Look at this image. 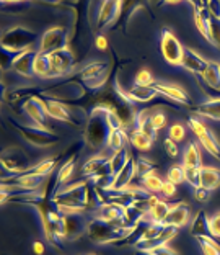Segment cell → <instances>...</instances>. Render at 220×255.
<instances>
[{"label":"cell","instance_id":"6da1fadb","mask_svg":"<svg viewBox=\"0 0 220 255\" xmlns=\"http://www.w3.org/2000/svg\"><path fill=\"white\" fill-rule=\"evenodd\" d=\"M118 128H124L118 115H114L106 107L96 105L88 113V121H86L83 131L85 144L93 150L101 149L103 146H106L111 131L118 129Z\"/></svg>","mask_w":220,"mask_h":255},{"label":"cell","instance_id":"7a4b0ae2","mask_svg":"<svg viewBox=\"0 0 220 255\" xmlns=\"http://www.w3.org/2000/svg\"><path fill=\"white\" fill-rule=\"evenodd\" d=\"M91 188L93 185L90 182H77L69 187L59 188L53 198L54 205L59 208L62 214L83 213L85 210H88Z\"/></svg>","mask_w":220,"mask_h":255},{"label":"cell","instance_id":"3957f363","mask_svg":"<svg viewBox=\"0 0 220 255\" xmlns=\"http://www.w3.org/2000/svg\"><path fill=\"white\" fill-rule=\"evenodd\" d=\"M134 228H126V226H119L114 223H109L106 219L101 218H91L88 221V226H86V236L91 242L100 246H114L116 242L121 241L123 237H126L127 234Z\"/></svg>","mask_w":220,"mask_h":255},{"label":"cell","instance_id":"277c9868","mask_svg":"<svg viewBox=\"0 0 220 255\" xmlns=\"http://www.w3.org/2000/svg\"><path fill=\"white\" fill-rule=\"evenodd\" d=\"M109 72H111V64L108 61H93L80 69L75 79L83 85L88 97L93 98L98 92L105 89Z\"/></svg>","mask_w":220,"mask_h":255},{"label":"cell","instance_id":"5b68a950","mask_svg":"<svg viewBox=\"0 0 220 255\" xmlns=\"http://www.w3.org/2000/svg\"><path fill=\"white\" fill-rule=\"evenodd\" d=\"M36 33L26 26H13L2 34L0 39V48L2 51H7L10 54H20L25 51L31 49L33 44L36 43Z\"/></svg>","mask_w":220,"mask_h":255},{"label":"cell","instance_id":"8992f818","mask_svg":"<svg viewBox=\"0 0 220 255\" xmlns=\"http://www.w3.org/2000/svg\"><path fill=\"white\" fill-rule=\"evenodd\" d=\"M8 123L13 126V129L18 132L26 142L33 144V146H36V147H53L54 144L59 141V136L51 129H46V128H39V126L34 128V126L21 125L20 121H16L15 118H8Z\"/></svg>","mask_w":220,"mask_h":255},{"label":"cell","instance_id":"52a82bcc","mask_svg":"<svg viewBox=\"0 0 220 255\" xmlns=\"http://www.w3.org/2000/svg\"><path fill=\"white\" fill-rule=\"evenodd\" d=\"M3 172H10V175H18V173L28 172L31 169V160L21 147H8L2 152L0 159Z\"/></svg>","mask_w":220,"mask_h":255},{"label":"cell","instance_id":"ba28073f","mask_svg":"<svg viewBox=\"0 0 220 255\" xmlns=\"http://www.w3.org/2000/svg\"><path fill=\"white\" fill-rule=\"evenodd\" d=\"M69 33L66 28L62 26H53L49 30H46L39 41L38 53L44 54H53L56 51H61L64 48H69Z\"/></svg>","mask_w":220,"mask_h":255},{"label":"cell","instance_id":"9c48e42d","mask_svg":"<svg viewBox=\"0 0 220 255\" xmlns=\"http://www.w3.org/2000/svg\"><path fill=\"white\" fill-rule=\"evenodd\" d=\"M160 51H161L163 59L168 64H171V66H181L184 48H183V44L179 43V39L170 30L161 31Z\"/></svg>","mask_w":220,"mask_h":255},{"label":"cell","instance_id":"30bf717a","mask_svg":"<svg viewBox=\"0 0 220 255\" xmlns=\"http://www.w3.org/2000/svg\"><path fill=\"white\" fill-rule=\"evenodd\" d=\"M121 8H123V0H103L96 15V30L101 33L118 23Z\"/></svg>","mask_w":220,"mask_h":255},{"label":"cell","instance_id":"8fae6325","mask_svg":"<svg viewBox=\"0 0 220 255\" xmlns=\"http://www.w3.org/2000/svg\"><path fill=\"white\" fill-rule=\"evenodd\" d=\"M51 69H53V79L56 77H64V75L72 74L75 69V54L72 49L64 48L61 51L51 54Z\"/></svg>","mask_w":220,"mask_h":255},{"label":"cell","instance_id":"7c38bea8","mask_svg":"<svg viewBox=\"0 0 220 255\" xmlns=\"http://www.w3.org/2000/svg\"><path fill=\"white\" fill-rule=\"evenodd\" d=\"M39 97H41L49 118L62 121V123H67V125H72V126L77 125V120L73 118L72 112L69 110V107L64 102L57 100V98H54V97H49V95H39Z\"/></svg>","mask_w":220,"mask_h":255},{"label":"cell","instance_id":"4fadbf2b","mask_svg":"<svg viewBox=\"0 0 220 255\" xmlns=\"http://www.w3.org/2000/svg\"><path fill=\"white\" fill-rule=\"evenodd\" d=\"M23 112L28 115V118H30L36 126L46 128V129L51 128L49 126V115L46 112V107L39 95L31 97V98H28L26 102H23Z\"/></svg>","mask_w":220,"mask_h":255},{"label":"cell","instance_id":"5bb4252c","mask_svg":"<svg viewBox=\"0 0 220 255\" xmlns=\"http://www.w3.org/2000/svg\"><path fill=\"white\" fill-rule=\"evenodd\" d=\"M38 53L34 49H28L25 53L15 54L13 61H11L10 71L21 75L25 79L34 77V59H36Z\"/></svg>","mask_w":220,"mask_h":255},{"label":"cell","instance_id":"9a60e30c","mask_svg":"<svg viewBox=\"0 0 220 255\" xmlns=\"http://www.w3.org/2000/svg\"><path fill=\"white\" fill-rule=\"evenodd\" d=\"M96 216L101 219H106L109 223L126 226L127 221V206L121 205L118 201H109L105 203L100 210H96Z\"/></svg>","mask_w":220,"mask_h":255},{"label":"cell","instance_id":"2e32d148","mask_svg":"<svg viewBox=\"0 0 220 255\" xmlns=\"http://www.w3.org/2000/svg\"><path fill=\"white\" fill-rule=\"evenodd\" d=\"M152 87L161 97H165L166 100L175 102L178 105H186V107L191 105V98L183 87L175 85V84H163V82H155Z\"/></svg>","mask_w":220,"mask_h":255},{"label":"cell","instance_id":"e0dca14e","mask_svg":"<svg viewBox=\"0 0 220 255\" xmlns=\"http://www.w3.org/2000/svg\"><path fill=\"white\" fill-rule=\"evenodd\" d=\"M136 173H137L136 159L131 155L129 160H127V164L113 177V183H111V187H109L108 190H113V191L127 190V188L131 187V182L134 180Z\"/></svg>","mask_w":220,"mask_h":255},{"label":"cell","instance_id":"ac0fdd59","mask_svg":"<svg viewBox=\"0 0 220 255\" xmlns=\"http://www.w3.org/2000/svg\"><path fill=\"white\" fill-rule=\"evenodd\" d=\"M64 224H66V239L73 241L78 239L82 234H86L88 219H85L82 213H71L64 214Z\"/></svg>","mask_w":220,"mask_h":255},{"label":"cell","instance_id":"d6986e66","mask_svg":"<svg viewBox=\"0 0 220 255\" xmlns=\"http://www.w3.org/2000/svg\"><path fill=\"white\" fill-rule=\"evenodd\" d=\"M189 221V208L184 201H176L171 203L170 211L166 214L165 226H173V228H183Z\"/></svg>","mask_w":220,"mask_h":255},{"label":"cell","instance_id":"ffe728a7","mask_svg":"<svg viewBox=\"0 0 220 255\" xmlns=\"http://www.w3.org/2000/svg\"><path fill=\"white\" fill-rule=\"evenodd\" d=\"M207 64H209V61H206L204 57H202L201 54L196 53L194 49H191V48H184L183 61H181V67H183V69H186L188 72L196 74V75H201L202 72L206 71Z\"/></svg>","mask_w":220,"mask_h":255},{"label":"cell","instance_id":"44dd1931","mask_svg":"<svg viewBox=\"0 0 220 255\" xmlns=\"http://www.w3.org/2000/svg\"><path fill=\"white\" fill-rule=\"evenodd\" d=\"M176 234H178V228L163 224V229L160 231L158 236H155L153 239L141 242V244L137 246V249L139 251H150V249H155V247H160V246H168V242H170L171 239H175Z\"/></svg>","mask_w":220,"mask_h":255},{"label":"cell","instance_id":"7402d4cb","mask_svg":"<svg viewBox=\"0 0 220 255\" xmlns=\"http://www.w3.org/2000/svg\"><path fill=\"white\" fill-rule=\"evenodd\" d=\"M191 113L198 115L201 118H209L214 121H220V97L212 98L209 102H202L199 105L191 107Z\"/></svg>","mask_w":220,"mask_h":255},{"label":"cell","instance_id":"603a6c76","mask_svg":"<svg viewBox=\"0 0 220 255\" xmlns=\"http://www.w3.org/2000/svg\"><path fill=\"white\" fill-rule=\"evenodd\" d=\"M134 129L144 132V134H147L152 141L157 139V129H155V126L152 123V113L148 112V110H142V112H139L136 115V120H134Z\"/></svg>","mask_w":220,"mask_h":255},{"label":"cell","instance_id":"cb8c5ba5","mask_svg":"<svg viewBox=\"0 0 220 255\" xmlns=\"http://www.w3.org/2000/svg\"><path fill=\"white\" fill-rule=\"evenodd\" d=\"M201 187L214 191L220 187V169L212 165L201 167Z\"/></svg>","mask_w":220,"mask_h":255},{"label":"cell","instance_id":"d4e9b609","mask_svg":"<svg viewBox=\"0 0 220 255\" xmlns=\"http://www.w3.org/2000/svg\"><path fill=\"white\" fill-rule=\"evenodd\" d=\"M191 236L193 237H212L211 229H209V218L204 210H199L196 213V216L193 219V224H191Z\"/></svg>","mask_w":220,"mask_h":255},{"label":"cell","instance_id":"484cf974","mask_svg":"<svg viewBox=\"0 0 220 255\" xmlns=\"http://www.w3.org/2000/svg\"><path fill=\"white\" fill-rule=\"evenodd\" d=\"M201 77L207 84L209 89L220 92V64L214 62V61H209V64H207V67H206V71L201 74Z\"/></svg>","mask_w":220,"mask_h":255},{"label":"cell","instance_id":"4316f807","mask_svg":"<svg viewBox=\"0 0 220 255\" xmlns=\"http://www.w3.org/2000/svg\"><path fill=\"white\" fill-rule=\"evenodd\" d=\"M129 141H131V139H129V136H127V132H126L124 128H118V129L111 131V134H109V137H108L106 146L111 149L113 152H116V150L126 149L127 142H129Z\"/></svg>","mask_w":220,"mask_h":255},{"label":"cell","instance_id":"83f0119b","mask_svg":"<svg viewBox=\"0 0 220 255\" xmlns=\"http://www.w3.org/2000/svg\"><path fill=\"white\" fill-rule=\"evenodd\" d=\"M53 69H51V54L38 53L36 59H34V75L41 79H53Z\"/></svg>","mask_w":220,"mask_h":255},{"label":"cell","instance_id":"f1b7e54d","mask_svg":"<svg viewBox=\"0 0 220 255\" xmlns=\"http://www.w3.org/2000/svg\"><path fill=\"white\" fill-rule=\"evenodd\" d=\"M183 165L184 167H202V157L198 144L189 142L183 154Z\"/></svg>","mask_w":220,"mask_h":255},{"label":"cell","instance_id":"f546056e","mask_svg":"<svg viewBox=\"0 0 220 255\" xmlns=\"http://www.w3.org/2000/svg\"><path fill=\"white\" fill-rule=\"evenodd\" d=\"M199 142L202 144V147H204L207 152H209L212 157H216L217 160H220V142L217 141V137L214 136V132H211L207 129L204 134H201L199 137Z\"/></svg>","mask_w":220,"mask_h":255},{"label":"cell","instance_id":"4dcf8cb0","mask_svg":"<svg viewBox=\"0 0 220 255\" xmlns=\"http://www.w3.org/2000/svg\"><path fill=\"white\" fill-rule=\"evenodd\" d=\"M170 208H171V203L158 200L152 208H150L148 218L152 219L155 224H163L165 219H166V214H168V211H170Z\"/></svg>","mask_w":220,"mask_h":255},{"label":"cell","instance_id":"1f68e13d","mask_svg":"<svg viewBox=\"0 0 220 255\" xmlns=\"http://www.w3.org/2000/svg\"><path fill=\"white\" fill-rule=\"evenodd\" d=\"M194 23H196V28L199 30V33L207 39V34H209V23H211L209 11H207L204 7L194 8Z\"/></svg>","mask_w":220,"mask_h":255},{"label":"cell","instance_id":"d6a6232c","mask_svg":"<svg viewBox=\"0 0 220 255\" xmlns=\"http://www.w3.org/2000/svg\"><path fill=\"white\" fill-rule=\"evenodd\" d=\"M75 162H77V155L75 154H72L66 162H62V165L59 167V170H57V173H56V180H57V183H59V187L72 177V173L75 170Z\"/></svg>","mask_w":220,"mask_h":255},{"label":"cell","instance_id":"836d02e7","mask_svg":"<svg viewBox=\"0 0 220 255\" xmlns=\"http://www.w3.org/2000/svg\"><path fill=\"white\" fill-rule=\"evenodd\" d=\"M129 139H131L129 142H131L132 146H134L137 150H141V152H148V150L152 149L153 142H155V141H152V139H150L147 134H144V132L137 131V129H132Z\"/></svg>","mask_w":220,"mask_h":255},{"label":"cell","instance_id":"e575fe53","mask_svg":"<svg viewBox=\"0 0 220 255\" xmlns=\"http://www.w3.org/2000/svg\"><path fill=\"white\" fill-rule=\"evenodd\" d=\"M62 155H57V157H51V159H44L41 162H38L36 165H33L30 172L33 173H38V175H44V177H49L51 173H53V170L57 167V164H59Z\"/></svg>","mask_w":220,"mask_h":255},{"label":"cell","instance_id":"d590c367","mask_svg":"<svg viewBox=\"0 0 220 255\" xmlns=\"http://www.w3.org/2000/svg\"><path fill=\"white\" fill-rule=\"evenodd\" d=\"M131 154L127 152V149H123V150H116L113 152V155L109 157V167H111V172L113 175H116L123 167L127 164V160H129Z\"/></svg>","mask_w":220,"mask_h":255},{"label":"cell","instance_id":"8d00e7d4","mask_svg":"<svg viewBox=\"0 0 220 255\" xmlns=\"http://www.w3.org/2000/svg\"><path fill=\"white\" fill-rule=\"evenodd\" d=\"M163 182L165 180H161L155 172L148 173V175H146V177H142V187L146 190H148L150 193H160L161 187H163Z\"/></svg>","mask_w":220,"mask_h":255},{"label":"cell","instance_id":"74e56055","mask_svg":"<svg viewBox=\"0 0 220 255\" xmlns=\"http://www.w3.org/2000/svg\"><path fill=\"white\" fill-rule=\"evenodd\" d=\"M198 242L204 255H220V246L216 237H198Z\"/></svg>","mask_w":220,"mask_h":255},{"label":"cell","instance_id":"f35d334b","mask_svg":"<svg viewBox=\"0 0 220 255\" xmlns=\"http://www.w3.org/2000/svg\"><path fill=\"white\" fill-rule=\"evenodd\" d=\"M207 41H209L214 48L220 49V20L211 16L209 23V34H207Z\"/></svg>","mask_w":220,"mask_h":255},{"label":"cell","instance_id":"ab89813d","mask_svg":"<svg viewBox=\"0 0 220 255\" xmlns=\"http://www.w3.org/2000/svg\"><path fill=\"white\" fill-rule=\"evenodd\" d=\"M166 180H170L175 185H181L183 182H186V178H184V165L183 164L171 165L166 172Z\"/></svg>","mask_w":220,"mask_h":255},{"label":"cell","instance_id":"60d3db41","mask_svg":"<svg viewBox=\"0 0 220 255\" xmlns=\"http://www.w3.org/2000/svg\"><path fill=\"white\" fill-rule=\"evenodd\" d=\"M184 178L193 188L201 187V167H184Z\"/></svg>","mask_w":220,"mask_h":255},{"label":"cell","instance_id":"b9f144b4","mask_svg":"<svg viewBox=\"0 0 220 255\" xmlns=\"http://www.w3.org/2000/svg\"><path fill=\"white\" fill-rule=\"evenodd\" d=\"M136 165H137V173L141 178L148 175V173H152L155 170V167H157V164H153V162L147 157H139L136 160Z\"/></svg>","mask_w":220,"mask_h":255},{"label":"cell","instance_id":"7bdbcfd3","mask_svg":"<svg viewBox=\"0 0 220 255\" xmlns=\"http://www.w3.org/2000/svg\"><path fill=\"white\" fill-rule=\"evenodd\" d=\"M155 84L153 80V75L148 69H141L137 74H136V79H134V85L137 87H152Z\"/></svg>","mask_w":220,"mask_h":255},{"label":"cell","instance_id":"ee69618b","mask_svg":"<svg viewBox=\"0 0 220 255\" xmlns=\"http://www.w3.org/2000/svg\"><path fill=\"white\" fill-rule=\"evenodd\" d=\"M168 137H171L173 141H176V142H181L183 139L186 137V128L181 123H173L168 128Z\"/></svg>","mask_w":220,"mask_h":255},{"label":"cell","instance_id":"f6af8a7d","mask_svg":"<svg viewBox=\"0 0 220 255\" xmlns=\"http://www.w3.org/2000/svg\"><path fill=\"white\" fill-rule=\"evenodd\" d=\"M188 126H189V129L194 132L196 137H199L201 134H204V132L209 129L204 123H202L201 120L198 118H188Z\"/></svg>","mask_w":220,"mask_h":255},{"label":"cell","instance_id":"bcb514c9","mask_svg":"<svg viewBox=\"0 0 220 255\" xmlns=\"http://www.w3.org/2000/svg\"><path fill=\"white\" fill-rule=\"evenodd\" d=\"M163 149H165V152L170 155L171 159H176L178 155H179V146H178V142L176 141H173L171 137H165V141H163Z\"/></svg>","mask_w":220,"mask_h":255},{"label":"cell","instance_id":"7dc6e473","mask_svg":"<svg viewBox=\"0 0 220 255\" xmlns=\"http://www.w3.org/2000/svg\"><path fill=\"white\" fill-rule=\"evenodd\" d=\"M204 2V8L209 11L211 16L220 20V0H202Z\"/></svg>","mask_w":220,"mask_h":255},{"label":"cell","instance_id":"c3c4849f","mask_svg":"<svg viewBox=\"0 0 220 255\" xmlns=\"http://www.w3.org/2000/svg\"><path fill=\"white\" fill-rule=\"evenodd\" d=\"M209 229L212 237L220 239V213H216L212 218H209Z\"/></svg>","mask_w":220,"mask_h":255},{"label":"cell","instance_id":"681fc988","mask_svg":"<svg viewBox=\"0 0 220 255\" xmlns=\"http://www.w3.org/2000/svg\"><path fill=\"white\" fill-rule=\"evenodd\" d=\"M152 123L155 126V129L160 131L163 129V128L166 126V115L161 113V112H155L152 113Z\"/></svg>","mask_w":220,"mask_h":255},{"label":"cell","instance_id":"f907efd6","mask_svg":"<svg viewBox=\"0 0 220 255\" xmlns=\"http://www.w3.org/2000/svg\"><path fill=\"white\" fill-rule=\"evenodd\" d=\"M176 187L178 185L171 183L170 180H165L163 182V187H161V196H165V198H173V196L176 195Z\"/></svg>","mask_w":220,"mask_h":255},{"label":"cell","instance_id":"816d5d0a","mask_svg":"<svg viewBox=\"0 0 220 255\" xmlns=\"http://www.w3.org/2000/svg\"><path fill=\"white\" fill-rule=\"evenodd\" d=\"M147 252L150 255H178L171 247H168V246H160V247L150 249V251H147Z\"/></svg>","mask_w":220,"mask_h":255},{"label":"cell","instance_id":"f5cc1de1","mask_svg":"<svg viewBox=\"0 0 220 255\" xmlns=\"http://www.w3.org/2000/svg\"><path fill=\"white\" fill-rule=\"evenodd\" d=\"M194 198L198 200L199 203H206V201H209V198H211V191L202 188V187L194 188Z\"/></svg>","mask_w":220,"mask_h":255},{"label":"cell","instance_id":"db71d44e","mask_svg":"<svg viewBox=\"0 0 220 255\" xmlns=\"http://www.w3.org/2000/svg\"><path fill=\"white\" fill-rule=\"evenodd\" d=\"M95 44H96V48L100 51H106L108 49V39L103 36V34H98L96 39H95Z\"/></svg>","mask_w":220,"mask_h":255},{"label":"cell","instance_id":"11a10c76","mask_svg":"<svg viewBox=\"0 0 220 255\" xmlns=\"http://www.w3.org/2000/svg\"><path fill=\"white\" fill-rule=\"evenodd\" d=\"M44 251H46V247H44L43 242H39V241L33 242V252L36 255H44Z\"/></svg>","mask_w":220,"mask_h":255},{"label":"cell","instance_id":"9f6ffc18","mask_svg":"<svg viewBox=\"0 0 220 255\" xmlns=\"http://www.w3.org/2000/svg\"><path fill=\"white\" fill-rule=\"evenodd\" d=\"M188 2L193 5L194 8H199V7H204V2L202 0H188Z\"/></svg>","mask_w":220,"mask_h":255},{"label":"cell","instance_id":"6f0895ef","mask_svg":"<svg viewBox=\"0 0 220 255\" xmlns=\"http://www.w3.org/2000/svg\"><path fill=\"white\" fill-rule=\"evenodd\" d=\"M165 3H170V5H175V3H179L181 0H163Z\"/></svg>","mask_w":220,"mask_h":255},{"label":"cell","instance_id":"680465c9","mask_svg":"<svg viewBox=\"0 0 220 255\" xmlns=\"http://www.w3.org/2000/svg\"><path fill=\"white\" fill-rule=\"evenodd\" d=\"M3 3H15V2H23V0H2Z\"/></svg>","mask_w":220,"mask_h":255},{"label":"cell","instance_id":"91938a15","mask_svg":"<svg viewBox=\"0 0 220 255\" xmlns=\"http://www.w3.org/2000/svg\"><path fill=\"white\" fill-rule=\"evenodd\" d=\"M48 2H49V3H59L61 0H48Z\"/></svg>","mask_w":220,"mask_h":255},{"label":"cell","instance_id":"94428289","mask_svg":"<svg viewBox=\"0 0 220 255\" xmlns=\"http://www.w3.org/2000/svg\"><path fill=\"white\" fill-rule=\"evenodd\" d=\"M85 255H96V254H85Z\"/></svg>","mask_w":220,"mask_h":255},{"label":"cell","instance_id":"6125c7cd","mask_svg":"<svg viewBox=\"0 0 220 255\" xmlns=\"http://www.w3.org/2000/svg\"><path fill=\"white\" fill-rule=\"evenodd\" d=\"M3 255H8V254H3Z\"/></svg>","mask_w":220,"mask_h":255}]
</instances>
